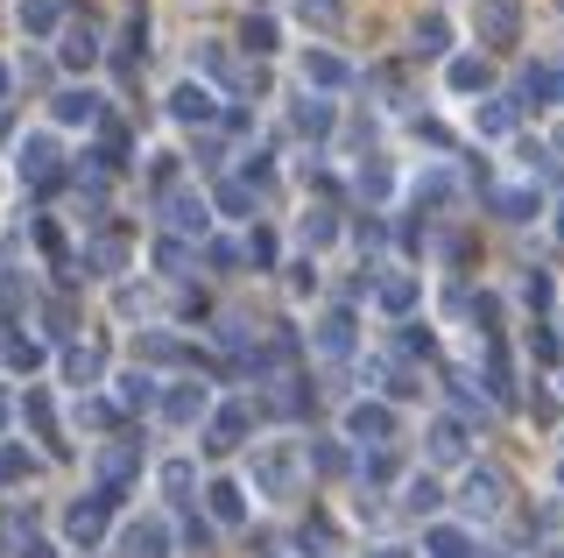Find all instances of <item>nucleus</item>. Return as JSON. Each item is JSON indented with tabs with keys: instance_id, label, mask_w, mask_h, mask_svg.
Instances as JSON below:
<instances>
[{
	"instance_id": "nucleus-1",
	"label": "nucleus",
	"mask_w": 564,
	"mask_h": 558,
	"mask_svg": "<svg viewBox=\"0 0 564 558\" xmlns=\"http://www.w3.org/2000/svg\"><path fill=\"white\" fill-rule=\"evenodd\" d=\"M458 509H466L473 523H494L508 509V481L494 474V466H466V474H458Z\"/></svg>"
},
{
	"instance_id": "nucleus-2",
	"label": "nucleus",
	"mask_w": 564,
	"mask_h": 558,
	"mask_svg": "<svg viewBox=\"0 0 564 558\" xmlns=\"http://www.w3.org/2000/svg\"><path fill=\"white\" fill-rule=\"evenodd\" d=\"M473 36L487 50L522 43V0H473Z\"/></svg>"
},
{
	"instance_id": "nucleus-3",
	"label": "nucleus",
	"mask_w": 564,
	"mask_h": 558,
	"mask_svg": "<svg viewBox=\"0 0 564 558\" xmlns=\"http://www.w3.org/2000/svg\"><path fill=\"white\" fill-rule=\"evenodd\" d=\"M99 22H93V14H70V22H64V36H57V64H64V72H93V64H99Z\"/></svg>"
},
{
	"instance_id": "nucleus-4",
	"label": "nucleus",
	"mask_w": 564,
	"mask_h": 558,
	"mask_svg": "<svg viewBox=\"0 0 564 558\" xmlns=\"http://www.w3.org/2000/svg\"><path fill=\"white\" fill-rule=\"evenodd\" d=\"M346 439H352V446H367V452H381L388 439H395V410L375 404V396H360V404L346 410Z\"/></svg>"
},
{
	"instance_id": "nucleus-5",
	"label": "nucleus",
	"mask_w": 564,
	"mask_h": 558,
	"mask_svg": "<svg viewBox=\"0 0 564 558\" xmlns=\"http://www.w3.org/2000/svg\"><path fill=\"white\" fill-rule=\"evenodd\" d=\"M247 481H254L261 487V495H290V487H296V452L290 446H261L254 452V460H247Z\"/></svg>"
},
{
	"instance_id": "nucleus-6",
	"label": "nucleus",
	"mask_w": 564,
	"mask_h": 558,
	"mask_svg": "<svg viewBox=\"0 0 564 558\" xmlns=\"http://www.w3.org/2000/svg\"><path fill=\"white\" fill-rule=\"evenodd\" d=\"M50 120H57V128H99L106 93H93V85H64V93L50 99Z\"/></svg>"
},
{
	"instance_id": "nucleus-7",
	"label": "nucleus",
	"mask_w": 564,
	"mask_h": 558,
	"mask_svg": "<svg viewBox=\"0 0 564 558\" xmlns=\"http://www.w3.org/2000/svg\"><path fill=\"white\" fill-rule=\"evenodd\" d=\"M113 502L120 495H106V487H99V495H85V502H70V509H64V537H70V545H99V537H106V509H113Z\"/></svg>"
},
{
	"instance_id": "nucleus-8",
	"label": "nucleus",
	"mask_w": 564,
	"mask_h": 558,
	"mask_svg": "<svg viewBox=\"0 0 564 558\" xmlns=\"http://www.w3.org/2000/svg\"><path fill=\"white\" fill-rule=\"evenodd\" d=\"M113 545H120V558H170V523L163 516H134Z\"/></svg>"
},
{
	"instance_id": "nucleus-9",
	"label": "nucleus",
	"mask_w": 564,
	"mask_h": 558,
	"mask_svg": "<svg viewBox=\"0 0 564 558\" xmlns=\"http://www.w3.org/2000/svg\"><path fill=\"white\" fill-rule=\"evenodd\" d=\"M14 22H22L29 43H50V36H64L70 8H64V0H14Z\"/></svg>"
},
{
	"instance_id": "nucleus-10",
	"label": "nucleus",
	"mask_w": 564,
	"mask_h": 558,
	"mask_svg": "<svg viewBox=\"0 0 564 558\" xmlns=\"http://www.w3.org/2000/svg\"><path fill=\"white\" fill-rule=\"evenodd\" d=\"M141 474V439H113V446H99V487L106 495H120Z\"/></svg>"
},
{
	"instance_id": "nucleus-11",
	"label": "nucleus",
	"mask_w": 564,
	"mask_h": 558,
	"mask_svg": "<svg viewBox=\"0 0 564 558\" xmlns=\"http://www.w3.org/2000/svg\"><path fill=\"white\" fill-rule=\"evenodd\" d=\"M423 452H431L437 466H473V446H466V425H458V417H437V425L423 431Z\"/></svg>"
},
{
	"instance_id": "nucleus-12",
	"label": "nucleus",
	"mask_w": 564,
	"mask_h": 558,
	"mask_svg": "<svg viewBox=\"0 0 564 558\" xmlns=\"http://www.w3.org/2000/svg\"><path fill=\"white\" fill-rule=\"evenodd\" d=\"M163 219H170V234L176 240H205V226H212V213H205V198L198 191H163Z\"/></svg>"
},
{
	"instance_id": "nucleus-13",
	"label": "nucleus",
	"mask_w": 564,
	"mask_h": 558,
	"mask_svg": "<svg viewBox=\"0 0 564 558\" xmlns=\"http://www.w3.org/2000/svg\"><path fill=\"white\" fill-rule=\"evenodd\" d=\"M22 178L35 191H57L64 184V163H57V142H50V135H29V142H22Z\"/></svg>"
},
{
	"instance_id": "nucleus-14",
	"label": "nucleus",
	"mask_w": 564,
	"mask_h": 558,
	"mask_svg": "<svg viewBox=\"0 0 564 558\" xmlns=\"http://www.w3.org/2000/svg\"><path fill=\"white\" fill-rule=\"evenodd\" d=\"M247 431H254V410H247V404H219V410L205 417V446L212 452H234Z\"/></svg>"
},
{
	"instance_id": "nucleus-15",
	"label": "nucleus",
	"mask_w": 564,
	"mask_h": 558,
	"mask_svg": "<svg viewBox=\"0 0 564 558\" xmlns=\"http://www.w3.org/2000/svg\"><path fill=\"white\" fill-rule=\"evenodd\" d=\"M219 114V99L205 93L198 78H184V85H170V120H184V128H205V120Z\"/></svg>"
},
{
	"instance_id": "nucleus-16",
	"label": "nucleus",
	"mask_w": 564,
	"mask_h": 558,
	"mask_svg": "<svg viewBox=\"0 0 564 558\" xmlns=\"http://www.w3.org/2000/svg\"><path fill=\"white\" fill-rule=\"evenodd\" d=\"M296 72H304L317 93H346V85H352V64L332 57V50H304V64H296Z\"/></svg>"
},
{
	"instance_id": "nucleus-17",
	"label": "nucleus",
	"mask_w": 564,
	"mask_h": 558,
	"mask_svg": "<svg viewBox=\"0 0 564 558\" xmlns=\"http://www.w3.org/2000/svg\"><path fill=\"white\" fill-rule=\"evenodd\" d=\"M163 417L170 425H198V417H212V396L198 382H176V389H163Z\"/></svg>"
},
{
	"instance_id": "nucleus-18",
	"label": "nucleus",
	"mask_w": 564,
	"mask_h": 558,
	"mask_svg": "<svg viewBox=\"0 0 564 558\" xmlns=\"http://www.w3.org/2000/svg\"><path fill=\"white\" fill-rule=\"evenodd\" d=\"M410 50H416V57H445V50H452V22L437 8H423L416 29H410Z\"/></svg>"
},
{
	"instance_id": "nucleus-19",
	"label": "nucleus",
	"mask_w": 564,
	"mask_h": 558,
	"mask_svg": "<svg viewBox=\"0 0 564 558\" xmlns=\"http://www.w3.org/2000/svg\"><path fill=\"white\" fill-rule=\"evenodd\" d=\"M375 304L388 311V319H410V311L423 304V290H416V276H381V283H375Z\"/></svg>"
},
{
	"instance_id": "nucleus-20",
	"label": "nucleus",
	"mask_w": 564,
	"mask_h": 558,
	"mask_svg": "<svg viewBox=\"0 0 564 558\" xmlns=\"http://www.w3.org/2000/svg\"><path fill=\"white\" fill-rule=\"evenodd\" d=\"M352 191H360L367 205H388V191H395V170H388V155H367V163L352 170Z\"/></svg>"
},
{
	"instance_id": "nucleus-21",
	"label": "nucleus",
	"mask_w": 564,
	"mask_h": 558,
	"mask_svg": "<svg viewBox=\"0 0 564 558\" xmlns=\"http://www.w3.org/2000/svg\"><path fill=\"white\" fill-rule=\"evenodd\" d=\"M128 234H99L93 240V248H85V269H93V276H120V269H128Z\"/></svg>"
},
{
	"instance_id": "nucleus-22",
	"label": "nucleus",
	"mask_w": 564,
	"mask_h": 558,
	"mask_svg": "<svg viewBox=\"0 0 564 558\" xmlns=\"http://www.w3.org/2000/svg\"><path fill=\"white\" fill-rule=\"evenodd\" d=\"M551 99H557V72L551 64H529L516 78V107H551Z\"/></svg>"
},
{
	"instance_id": "nucleus-23",
	"label": "nucleus",
	"mask_w": 564,
	"mask_h": 558,
	"mask_svg": "<svg viewBox=\"0 0 564 558\" xmlns=\"http://www.w3.org/2000/svg\"><path fill=\"white\" fill-rule=\"evenodd\" d=\"M317 354H332V361L352 354V311H325L317 319Z\"/></svg>"
},
{
	"instance_id": "nucleus-24",
	"label": "nucleus",
	"mask_w": 564,
	"mask_h": 558,
	"mask_svg": "<svg viewBox=\"0 0 564 558\" xmlns=\"http://www.w3.org/2000/svg\"><path fill=\"white\" fill-rule=\"evenodd\" d=\"M445 85H452V93H487V85H494V64L487 57H452L445 64Z\"/></svg>"
},
{
	"instance_id": "nucleus-25",
	"label": "nucleus",
	"mask_w": 564,
	"mask_h": 558,
	"mask_svg": "<svg viewBox=\"0 0 564 558\" xmlns=\"http://www.w3.org/2000/svg\"><path fill=\"white\" fill-rule=\"evenodd\" d=\"M99 346L93 340H78V346H64V375H70V389H93V382H99Z\"/></svg>"
},
{
	"instance_id": "nucleus-26",
	"label": "nucleus",
	"mask_w": 564,
	"mask_h": 558,
	"mask_svg": "<svg viewBox=\"0 0 564 558\" xmlns=\"http://www.w3.org/2000/svg\"><path fill=\"white\" fill-rule=\"evenodd\" d=\"M113 404H120V410H155V404H163V389H155V382L134 368V375L113 382Z\"/></svg>"
},
{
	"instance_id": "nucleus-27",
	"label": "nucleus",
	"mask_w": 564,
	"mask_h": 558,
	"mask_svg": "<svg viewBox=\"0 0 564 558\" xmlns=\"http://www.w3.org/2000/svg\"><path fill=\"white\" fill-rule=\"evenodd\" d=\"M163 495L176 502V509H191V502H198V466H191V460H163Z\"/></svg>"
},
{
	"instance_id": "nucleus-28",
	"label": "nucleus",
	"mask_w": 564,
	"mask_h": 558,
	"mask_svg": "<svg viewBox=\"0 0 564 558\" xmlns=\"http://www.w3.org/2000/svg\"><path fill=\"white\" fill-rule=\"evenodd\" d=\"M205 495H212V516H219L226 530H234V523H247V487H240V481H212Z\"/></svg>"
},
{
	"instance_id": "nucleus-29",
	"label": "nucleus",
	"mask_w": 564,
	"mask_h": 558,
	"mask_svg": "<svg viewBox=\"0 0 564 558\" xmlns=\"http://www.w3.org/2000/svg\"><path fill=\"white\" fill-rule=\"evenodd\" d=\"M437 502H445V487H437L431 474H410V481H402V509H410V516H437Z\"/></svg>"
},
{
	"instance_id": "nucleus-30",
	"label": "nucleus",
	"mask_w": 564,
	"mask_h": 558,
	"mask_svg": "<svg viewBox=\"0 0 564 558\" xmlns=\"http://www.w3.org/2000/svg\"><path fill=\"white\" fill-rule=\"evenodd\" d=\"M494 213H501V219H536L543 213V198H536V191H522V184H508V191H494Z\"/></svg>"
},
{
	"instance_id": "nucleus-31",
	"label": "nucleus",
	"mask_w": 564,
	"mask_h": 558,
	"mask_svg": "<svg viewBox=\"0 0 564 558\" xmlns=\"http://www.w3.org/2000/svg\"><path fill=\"white\" fill-rule=\"evenodd\" d=\"M290 120H296V135H325L332 128V99H317V93H304L290 107Z\"/></svg>"
},
{
	"instance_id": "nucleus-32",
	"label": "nucleus",
	"mask_w": 564,
	"mask_h": 558,
	"mask_svg": "<svg viewBox=\"0 0 564 558\" xmlns=\"http://www.w3.org/2000/svg\"><path fill=\"white\" fill-rule=\"evenodd\" d=\"M198 64H205V72L219 78V85H240V78H247L240 64H234V50H226V43H198Z\"/></svg>"
},
{
	"instance_id": "nucleus-33",
	"label": "nucleus",
	"mask_w": 564,
	"mask_h": 558,
	"mask_svg": "<svg viewBox=\"0 0 564 558\" xmlns=\"http://www.w3.org/2000/svg\"><path fill=\"white\" fill-rule=\"evenodd\" d=\"M134 354H141V361H191V346H176L170 333H141Z\"/></svg>"
},
{
	"instance_id": "nucleus-34",
	"label": "nucleus",
	"mask_w": 564,
	"mask_h": 558,
	"mask_svg": "<svg viewBox=\"0 0 564 558\" xmlns=\"http://www.w3.org/2000/svg\"><path fill=\"white\" fill-rule=\"evenodd\" d=\"M240 43H247V57H269V50H275V22H269V14H247Z\"/></svg>"
},
{
	"instance_id": "nucleus-35",
	"label": "nucleus",
	"mask_w": 564,
	"mask_h": 558,
	"mask_svg": "<svg viewBox=\"0 0 564 558\" xmlns=\"http://www.w3.org/2000/svg\"><path fill=\"white\" fill-rule=\"evenodd\" d=\"M0 354H8V368H14V375L43 368V340H0Z\"/></svg>"
},
{
	"instance_id": "nucleus-36",
	"label": "nucleus",
	"mask_w": 564,
	"mask_h": 558,
	"mask_svg": "<svg viewBox=\"0 0 564 558\" xmlns=\"http://www.w3.org/2000/svg\"><path fill=\"white\" fill-rule=\"evenodd\" d=\"M22 410H29V425L43 431L50 446H57V417H50V396H43V389H29V396H22Z\"/></svg>"
},
{
	"instance_id": "nucleus-37",
	"label": "nucleus",
	"mask_w": 564,
	"mask_h": 558,
	"mask_svg": "<svg viewBox=\"0 0 564 558\" xmlns=\"http://www.w3.org/2000/svg\"><path fill=\"white\" fill-rule=\"evenodd\" d=\"M473 128H480V135H508V128H516V107H501V99H487V107L473 114Z\"/></svg>"
},
{
	"instance_id": "nucleus-38",
	"label": "nucleus",
	"mask_w": 564,
	"mask_h": 558,
	"mask_svg": "<svg viewBox=\"0 0 564 558\" xmlns=\"http://www.w3.org/2000/svg\"><path fill=\"white\" fill-rule=\"evenodd\" d=\"M304 240H311V248H325V240H339V219H332L325 205H311V213H304Z\"/></svg>"
},
{
	"instance_id": "nucleus-39",
	"label": "nucleus",
	"mask_w": 564,
	"mask_h": 558,
	"mask_svg": "<svg viewBox=\"0 0 564 558\" xmlns=\"http://www.w3.org/2000/svg\"><path fill=\"white\" fill-rule=\"evenodd\" d=\"M219 205H226L234 219H247V213H254V191H247V178H226V184H219Z\"/></svg>"
},
{
	"instance_id": "nucleus-40",
	"label": "nucleus",
	"mask_w": 564,
	"mask_h": 558,
	"mask_svg": "<svg viewBox=\"0 0 564 558\" xmlns=\"http://www.w3.org/2000/svg\"><path fill=\"white\" fill-rule=\"evenodd\" d=\"M29 466L35 460H29L22 446H0V487H8V481H29Z\"/></svg>"
},
{
	"instance_id": "nucleus-41",
	"label": "nucleus",
	"mask_w": 564,
	"mask_h": 558,
	"mask_svg": "<svg viewBox=\"0 0 564 558\" xmlns=\"http://www.w3.org/2000/svg\"><path fill=\"white\" fill-rule=\"evenodd\" d=\"M184 261H191V248H184V240H163V248H155V269H163V276H184Z\"/></svg>"
},
{
	"instance_id": "nucleus-42",
	"label": "nucleus",
	"mask_w": 564,
	"mask_h": 558,
	"mask_svg": "<svg viewBox=\"0 0 564 558\" xmlns=\"http://www.w3.org/2000/svg\"><path fill=\"white\" fill-rule=\"evenodd\" d=\"M375 375H381V389H388V396H410V389H416L410 368H395V361H375Z\"/></svg>"
},
{
	"instance_id": "nucleus-43",
	"label": "nucleus",
	"mask_w": 564,
	"mask_h": 558,
	"mask_svg": "<svg viewBox=\"0 0 564 558\" xmlns=\"http://www.w3.org/2000/svg\"><path fill=\"white\" fill-rule=\"evenodd\" d=\"M431 551L437 558H466L473 545H466V530H431Z\"/></svg>"
},
{
	"instance_id": "nucleus-44",
	"label": "nucleus",
	"mask_w": 564,
	"mask_h": 558,
	"mask_svg": "<svg viewBox=\"0 0 564 558\" xmlns=\"http://www.w3.org/2000/svg\"><path fill=\"white\" fill-rule=\"evenodd\" d=\"M311 466H317V474H346V452H339V446H325V439H317V446H311Z\"/></svg>"
},
{
	"instance_id": "nucleus-45",
	"label": "nucleus",
	"mask_w": 564,
	"mask_h": 558,
	"mask_svg": "<svg viewBox=\"0 0 564 558\" xmlns=\"http://www.w3.org/2000/svg\"><path fill=\"white\" fill-rule=\"evenodd\" d=\"M247 255H254L261 269H269V261H275V234H269V226H254V234H247Z\"/></svg>"
},
{
	"instance_id": "nucleus-46",
	"label": "nucleus",
	"mask_w": 564,
	"mask_h": 558,
	"mask_svg": "<svg viewBox=\"0 0 564 558\" xmlns=\"http://www.w3.org/2000/svg\"><path fill=\"white\" fill-rule=\"evenodd\" d=\"M339 8H346V0H304V22L325 29V22H339Z\"/></svg>"
},
{
	"instance_id": "nucleus-47",
	"label": "nucleus",
	"mask_w": 564,
	"mask_h": 558,
	"mask_svg": "<svg viewBox=\"0 0 564 558\" xmlns=\"http://www.w3.org/2000/svg\"><path fill=\"white\" fill-rule=\"evenodd\" d=\"M184 545H191V551H205V545H212V523H198L191 509H184Z\"/></svg>"
},
{
	"instance_id": "nucleus-48",
	"label": "nucleus",
	"mask_w": 564,
	"mask_h": 558,
	"mask_svg": "<svg viewBox=\"0 0 564 558\" xmlns=\"http://www.w3.org/2000/svg\"><path fill=\"white\" fill-rule=\"evenodd\" d=\"M247 248H234V240H212V269H234Z\"/></svg>"
},
{
	"instance_id": "nucleus-49",
	"label": "nucleus",
	"mask_w": 564,
	"mask_h": 558,
	"mask_svg": "<svg viewBox=\"0 0 564 558\" xmlns=\"http://www.w3.org/2000/svg\"><path fill=\"white\" fill-rule=\"evenodd\" d=\"M529 354H536V361H557V340H551V333L536 325V333H529Z\"/></svg>"
},
{
	"instance_id": "nucleus-50",
	"label": "nucleus",
	"mask_w": 564,
	"mask_h": 558,
	"mask_svg": "<svg viewBox=\"0 0 564 558\" xmlns=\"http://www.w3.org/2000/svg\"><path fill=\"white\" fill-rule=\"evenodd\" d=\"M14 558H57V551H50V545H22V551H14Z\"/></svg>"
},
{
	"instance_id": "nucleus-51",
	"label": "nucleus",
	"mask_w": 564,
	"mask_h": 558,
	"mask_svg": "<svg viewBox=\"0 0 564 558\" xmlns=\"http://www.w3.org/2000/svg\"><path fill=\"white\" fill-rule=\"evenodd\" d=\"M14 304V283H8V276H0V311H8Z\"/></svg>"
},
{
	"instance_id": "nucleus-52",
	"label": "nucleus",
	"mask_w": 564,
	"mask_h": 558,
	"mask_svg": "<svg viewBox=\"0 0 564 558\" xmlns=\"http://www.w3.org/2000/svg\"><path fill=\"white\" fill-rule=\"evenodd\" d=\"M367 558H402V551H395V545H375V551H367Z\"/></svg>"
},
{
	"instance_id": "nucleus-53",
	"label": "nucleus",
	"mask_w": 564,
	"mask_h": 558,
	"mask_svg": "<svg viewBox=\"0 0 564 558\" xmlns=\"http://www.w3.org/2000/svg\"><path fill=\"white\" fill-rule=\"evenodd\" d=\"M8 85H14V72H8V64H0V99H8Z\"/></svg>"
},
{
	"instance_id": "nucleus-54",
	"label": "nucleus",
	"mask_w": 564,
	"mask_h": 558,
	"mask_svg": "<svg viewBox=\"0 0 564 558\" xmlns=\"http://www.w3.org/2000/svg\"><path fill=\"white\" fill-rule=\"evenodd\" d=\"M0 135H8V114H0Z\"/></svg>"
},
{
	"instance_id": "nucleus-55",
	"label": "nucleus",
	"mask_w": 564,
	"mask_h": 558,
	"mask_svg": "<svg viewBox=\"0 0 564 558\" xmlns=\"http://www.w3.org/2000/svg\"><path fill=\"white\" fill-rule=\"evenodd\" d=\"M0 425H8V404H0Z\"/></svg>"
},
{
	"instance_id": "nucleus-56",
	"label": "nucleus",
	"mask_w": 564,
	"mask_h": 558,
	"mask_svg": "<svg viewBox=\"0 0 564 558\" xmlns=\"http://www.w3.org/2000/svg\"><path fill=\"white\" fill-rule=\"evenodd\" d=\"M557 234H564V219H557Z\"/></svg>"
},
{
	"instance_id": "nucleus-57",
	"label": "nucleus",
	"mask_w": 564,
	"mask_h": 558,
	"mask_svg": "<svg viewBox=\"0 0 564 558\" xmlns=\"http://www.w3.org/2000/svg\"><path fill=\"white\" fill-rule=\"evenodd\" d=\"M557 382H564V375H557Z\"/></svg>"
}]
</instances>
